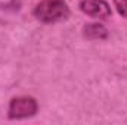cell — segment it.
<instances>
[{
  "label": "cell",
  "mask_w": 127,
  "mask_h": 125,
  "mask_svg": "<svg viewBox=\"0 0 127 125\" xmlns=\"http://www.w3.org/2000/svg\"><path fill=\"white\" fill-rule=\"evenodd\" d=\"M69 15L71 9L65 0H40L32 9V16L43 24H56L66 21Z\"/></svg>",
  "instance_id": "cell-1"
},
{
  "label": "cell",
  "mask_w": 127,
  "mask_h": 125,
  "mask_svg": "<svg viewBox=\"0 0 127 125\" xmlns=\"http://www.w3.org/2000/svg\"><path fill=\"white\" fill-rule=\"evenodd\" d=\"M81 35L86 40L97 41V40H106L108 35H109V32H108V28L103 24H100V22H89V24L83 25Z\"/></svg>",
  "instance_id": "cell-4"
},
{
  "label": "cell",
  "mask_w": 127,
  "mask_h": 125,
  "mask_svg": "<svg viewBox=\"0 0 127 125\" xmlns=\"http://www.w3.org/2000/svg\"><path fill=\"white\" fill-rule=\"evenodd\" d=\"M38 112V103L32 96H16L12 97L7 106V119L19 121L35 116Z\"/></svg>",
  "instance_id": "cell-2"
},
{
  "label": "cell",
  "mask_w": 127,
  "mask_h": 125,
  "mask_svg": "<svg viewBox=\"0 0 127 125\" xmlns=\"http://www.w3.org/2000/svg\"><path fill=\"white\" fill-rule=\"evenodd\" d=\"M78 9L86 16L95 19H109L112 16V9L105 0H81L78 3Z\"/></svg>",
  "instance_id": "cell-3"
},
{
  "label": "cell",
  "mask_w": 127,
  "mask_h": 125,
  "mask_svg": "<svg viewBox=\"0 0 127 125\" xmlns=\"http://www.w3.org/2000/svg\"><path fill=\"white\" fill-rule=\"evenodd\" d=\"M112 3L118 15L127 19V0H112Z\"/></svg>",
  "instance_id": "cell-5"
}]
</instances>
